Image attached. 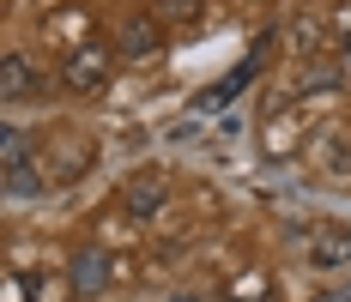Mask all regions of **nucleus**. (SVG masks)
<instances>
[{"label":"nucleus","mask_w":351,"mask_h":302,"mask_svg":"<svg viewBox=\"0 0 351 302\" xmlns=\"http://www.w3.org/2000/svg\"><path fill=\"white\" fill-rule=\"evenodd\" d=\"M73 290H79V297L109 290V254H104V248H85V254L73 260Z\"/></svg>","instance_id":"nucleus-1"},{"label":"nucleus","mask_w":351,"mask_h":302,"mask_svg":"<svg viewBox=\"0 0 351 302\" xmlns=\"http://www.w3.org/2000/svg\"><path fill=\"white\" fill-rule=\"evenodd\" d=\"M67 79L79 85V91H91V85H104V55H97V49H85V55H73V61H67Z\"/></svg>","instance_id":"nucleus-2"},{"label":"nucleus","mask_w":351,"mask_h":302,"mask_svg":"<svg viewBox=\"0 0 351 302\" xmlns=\"http://www.w3.org/2000/svg\"><path fill=\"white\" fill-rule=\"evenodd\" d=\"M6 194H12V200H31V194H43V175H36L25 158H19V164H6Z\"/></svg>","instance_id":"nucleus-3"},{"label":"nucleus","mask_w":351,"mask_h":302,"mask_svg":"<svg viewBox=\"0 0 351 302\" xmlns=\"http://www.w3.org/2000/svg\"><path fill=\"white\" fill-rule=\"evenodd\" d=\"M158 205H164V188H158V181H134V188H128V212H158Z\"/></svg>","instance_id":"nucleus-4"},{"label":"nucleus","mask_w":351,"mask_h":302,"mask_svg":"<svg viewBox=\"0 0 351 302\" xmlns=\"http://www.w3.org/2000/svg\"><path fill=\"white\" fill-rule=\"evenodd\" d=\"M25 91H31V67H25L19 55H6V91H0V97H6V103H19Z\"/></svg>","instance_id":"nucleus-5"},{"label":"nucleus","mask_w":351,"mask_h":302,"mask_svg":"<svg viewBox=\"0 0 351 302\" xmlns=\"http://www.w3.org/2000/svg\"><path fill=\"white\" fill-rule=\"evenodd\" d=\"M121 49H128V55H152V49H158V31H152V25H134V31L121 36Z\"/></svg>","instance_id":"nucleus-6"},{"label":"nucleus","mask_w":351,"mask_h":302,"mask_svg":"<svg viewBox=\"0 0 351 302\" xmlns=\"http://www.w3.org/2000/svg\"><path fill=\"white\" fill-rule=\"evenodd\" d=\"M0 139H6V164H19V158H25V134H19V127H6Z\"/></svg>","instance_id":"nucleus-7"},{"label":"nucleus","mask_w":351,"mask_h":302,"mask_svg":"<svg viewBox=\"0 0 351 302\" xmlns=\"http://www.w3.org/2000/svg\"><path fill=\"white\" fill-rule=\"evenodd\" d=\"M321 302H351V284H346V290H327Z\"/></svg>","instance_id":"nucleus-8"},{"label":"nucleus","mask_w":351,"mask_h":302,"mask_svg":"<svg viewBox=\"0 0 351 302\" xmlns=\"http://www.w3.org/2000/svg\"><path fill=\"white\" fill-rule=\"evenodd\" d=\"M176 302H200V297H176Z\"/></svg>","instance_id":"nucleus-9"}]
</instances>
